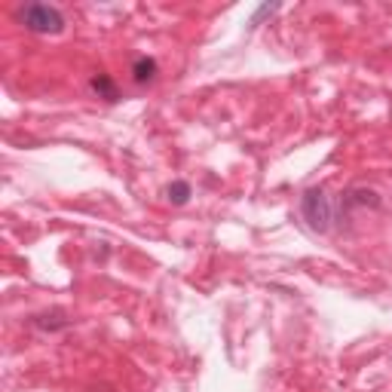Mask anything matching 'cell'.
I'll return each instance as SVG.
<instances>
[{
  "instance_id": "cell-1",
  "label": "cell",
  "mask_w": 392,
  "mask_h": 392,
  "mask_svg": "<svg viewBox=\"0 0 392 392\" xmlns=\"http://www.w3.org/2000/svg\"><path fill=\"white\" fill-rule=\"evenodd\" d=\"M300 208H304V218L310 221L313 230L319 233L331 230V224H334V202H331V196L325 191H319V187L306 191L304 199H300Z\"/></svg>"
},
{
  "instance_id": "cell-2",
  "label": "cell",
  "mask_w": 392,
  "mask_h": 392,
  "mask_svg": "<svg viewBox=\"0 0 392 392\" xmlns=\"http://www.w3.org/2000/svg\"><path fill=\"white\" fill-rule=\"evenodd\" d=\"M22 22L34 34H58L64 28V16L56 6H47V3H28L22 10Z\"/></svg>"
},
{
  "instance_id": "cell-3",
  "label": "cell",
  "mask_w": 392,
  "mask_h": 392,
  "mask_svg": "<svg viewBox=\"0 0 392 392\" xmlns=\"http://www.w3.org/2000/svg\"><path fill=\"white\" fill-rule=\"evenodd\" d=\"M93 89L101 98H108V101H117L120 98V93H117V86H114V80H110L108 74H98V77H93Z\"/></svg>"
},
{
  "instance_id": "cell-4",
  "label": "cell",
  "mask_w": 392,
  "mask_h": 392,
  "mask_svg": "<svg viewBox=\"0 0 392 392\" xmlns=\"http://www.w3.org/2000/svg\"><path fill=\"white\" fill-rule=\"evenodd\" d=\"M132 74H135V83H150L154 80V74H156V62L154 58H138L135 68H132Z\"/></svg>"
},
{
  "instance_id": "cell-5",
  "label": "cell",
  "mask_w": 392,
  "mask_h": 392,
  "mask_svg": "<svg viewBox=\"0 0 392 392\" xmlns=\"http://www.w3.org/2000/svg\"><path fill=\"white\" fill-rule=\"evenodd\" d=\"M169 199H172L175 206H184V202L191 199V184H187V181H175V184L169 187Z\"/></svg>"
}]
</instances>
